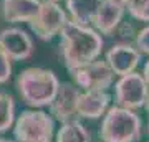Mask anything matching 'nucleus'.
I'll return each mask as SVG.
<instances>
[{
  "label": "nucleus",
  "mask_w": 149,
  "mask_h": 142,
  "mask_svg": "<svg viewBox=\"0 0 149 142\" xmlns=\"http://www.w3.org/2000/svg\"><path fill=\"white\" fill-rule=\"evenodd\" d=\"M61 56L70 73L98 60L103 51V38L95 28L68 20L60 32Z\"/></svg>",
  "instance_id": "obj_1"
},
{
  "label": "nucleus",
  "mask_w": 149,
  "mask_h": 142,
  "mask_svg": "<svg viewBox=\"0 0 149 142\" xmlns=\"http://www.w3.org/2000/svg\"><path fill=\"white\" fill-rule=\"evenodd\" d=\"M60 88V79L52 69L27 68L17 78V91L30 107L50 106Z\"/></svg>",
  "instance_id": "obj_2"
},
{
  "label": "nucleus",
  "mask_w": 149,
  "mask_h": 142,
  "mask_svg": "<svg viewBox=\"0 0 149 142\" xmlns=\"http://www.w3.org/2000/svg\"><path fill=\"white\" fill-rule=\"evenodd\" d=\"M98 136L103 142H138L143 136V121L133 109L116 104L103 116Z\"/></svg>",
  "instance_id": "obj_3"
},
{
  "label": "nucleus",
  "mask_w": 149,
  "mask_h": 142,
  "mask_svg": "<svg viewBox=\"0 0 149 142\" xmlns=\"http://www.w3.org/2000/svg\"><path fill=\"white\" fill-rule=\"evenodd\" d=\"M55 136V119L45 111H23L13 122L17 142H52Z\"/></svg>",
  "instance_id": "obj_4"
},
{
  "label": "nucleus",
  "mask_w": 149,
  "mask_h": 142,
  "mask_svg": "<svg viewBox=\"0 0 149 142\" xmlns=\"http://www.w3.org/2000/svg\"><path fill=\"white\" fill-rule=\"evenodd\" d=\"M66 21H68L66 12L56 2L42 0V3L38 7V12L35 13L32 20L28 21V25L40 40L50 42L56 35H60V32H61V28L65 26Z\"/></svg>",
  "instance_id": "obj_5"
},
{
  "label": "nucleus",
  "mask_w": 149,
  "mask_h": 142,
  "mask_svg": "<svg viewBox=\"0 0 149 142\" xmlns=\"http://www.w3.org/2000/svg\"><path fill=\"white\" fill-rule=\"evenodd\" d=\"M149 86L141 73H133L119 76L114 83V101L118 106L126 109H141L148 99Z\"/></svg>",
  "instance_id": "obj_6"
},
{
  "label": "nucleus",
  "mask_w": 149,
  "mask_h": 142,
  "mask_svg": "<svg viewBox=\"0 0 149 142\" xmlns=\"http://www.w3.org/2000/svg\"><path fill=\"white\" fill-rule=\"evenodd\" d=\"M73 83L83 91H108L113 86L114 73L109 64L103 60H95L91 63L71 71Z\"/></svg>",
  "instance_id": "obj_7"
},
{
  "label": "nucleus",
  "mask_w": 149,
  "mask_h": 142,
  "mask_svg": "<svg viewBox=\"0 0 149 142\" xmlns=\"http://www.w3.org/2000/svg\"><path fill=\"white\" fill-rule=\"evenodd\" d=\"M80 88L74 83H60V88L56 91V96L50 103V114L53 116L55 121L68 122L73 121L76 114V103L80 98Z\"/></svg>",
  "instance_id": "obj_8"
},
{
  "label": "nucleus",
  "mask_w": 149,
  "mask_h": 142,
  "mask_svg": "<svg viewBox=\"0 0 149 142\" xmlns=\"http://www.w3.org/2000/svg\"><path fill=\"white\" fill-rule=\"evenodd\" d=\"M0 48L13 61L28 60L33 55V40L25 30L10 26L0 32Z\"/></svg>",
  "instance_id": "obj_9"
},
{
  "label": "nucleus",
  "mask_w": 149,
  "mask_h": 142,
  "mask_svg": "<svg viewBox=\"0 0 149 142\" xmlns=\"http://www.w3.org/2000/svg\"><path fill=\"white\" fill-rule=\"evenodd\" d=\"M141 55L136 45L131 43H116L109 48L106 53V63L113 69V73L116 76H124V74L133 73L138 68L139 61H141Z\"/></svg>",
  "instance_id": "obj_10"
},
{
  "label": "nucleus",
  "mask_w": 149,
  "mask_h": 142,
  "mask_svg": "<svg viewBox=\"0 0 149 142\" xmlns=\"http://www.w3.org/2000/svg\"><path fill=\"white\" fill-rule=\"evenodd\" d=\"M126 12V5L118 0H103L96 17L93 20V26L101 35H113L123 21V15Z\"/></svg>",
  "instance_id": "obj_11"
},
{
  "label": "nucleus",
  "mask_w": 149,
  "mask_h": 142,
  "mask_svg": "<svg viewBox=\"0 0 149 142\" xmlns=\"http://www.w3.org/2000/svg\"><path fill=\"white\" fill-rule=\"evenodd\" d=\"M111 96L106 91H83L76 103V114L85 119H98L109 109Z\"/></svg>",
  "instance_id": "obj_12"
},
{
  "label": "nucleus",
  "mask_w": 149,
  "mask_h": 142,
  "mask_svg": "<svg viewBox=\"0 0 149 142\" xmlns=\"http://www.w3.org/2000/svg\"><path fill=\"white\" fill-rule=\"evenodd\" d=\"M42 0H2V15L8 23L30 21L38 12Z\"/></svg>",
  "instance_id": "obj_13"
},
{
  "label": "nucleus",
  "mask_w": 149,
  "mask_h": 142,
  "mask_svg": "<svg viewBox=\"0 0 149 142\" xmlns=\"http://www.w3.org/2000/svg\"><path fill=\"white\" fill-rule=\"evenodd\" d=\"M103 0H66V8L71 17V21L90 26L96 17Z\"/></svg>",
  "instance_id": "obj_14"
},
{
  "label": "nucleus",
  "mask_w": 149,
  "mask_h": 142,
  "mask_svg": "<svg viewBox=\"0 0 149 142\" xmlns=\"http://www.w3.org/2000/svg\"><path fill=\"white\" fill-rule=\"evenodd\" d=\"M56 142H91V132L78 119L63 122L56 132Z\"/></svg>",
  "instance_id": "obj_15"
},
{
  "label": "nucleus",
  "mask_w": 149,
  "mask_h": 142,
  "mask_svg": "<svg viewBox=\"0 0 149 142\" xmlns=\"http://www.w3.org/2000/svg\"><path fill=\"white\" fill-rule=\"evenodd\" d=\"M15 122V103L8 93L0 91V134H3Z\"/></svg>",
  "instance_id": "obj_16"
},
{
  "label": "nucleus",
  "mask_w": 149,
  "mask_h": 142,
  "mask_svg": "<svg viewBox=\"0 0 149 142\" xmlns=\"http://www.w3.org/2000/svg\"><path fill=\"white\" fill-rule=\"evenodd\" d=\"M126 10L139 21H149V0H129Z\"/></svg>",
  "instance_id": "obj_17"
},
{
  "label": "nucleus",
  "mask_w": 149,
  "mask_h": 142,
  "mask_svg": "<svg viewBox=\"0 0 149 142\" xmlns=\"http://www.w3.org/2000/svg\"><path fill=\"white\" fill-rule=\"evenodd\" d=\"M12 76V60L0 48V84H5Z\"/></svg>",
  "instance_id": "obj_18"
},
{
  "label": "nucleus",
  "mask_w": 149,
  "mask_h": 142,
  "mask_svg": "<svg viewBox=\"0 0 149 142\" xmlns=\"http://www.w3.org/2000/svg\"><path fill=\"white\" fill-rule=\"evenodd\" d=\"M134 45L141 53L144 55H149V25L144 26L141 32L136 33V38H134Z\"/></svg>",
  "instance_id": "obj_19"
},
{
  "label": "nucleus",
  "mask_w": 149,
  "mask_h": 142,
  "mask_svg": "<svg viewBox=\"0 0 149 142\" xmlns=\"http://www.w3.org/2000/svg\"><path fill=\"white\" fill-rule=\"evenodd\" d=\"M143 78L146 79V83H148V86H149V60L146 61V64H144V69H143Z\"/></svg>",
  "instance_id": "obj_20"
},
{
  "label": "nucleus",
  "mask_w": 149,
  "mask_h": 142,
  "mask_svg": "<svg viewBox=\"0 0 149 142\" xmlns=\"http://www.w3.org/2000/svg\"><path fill=\"white\" fill-rule=\"evenodd\" d=\"M144 107H146V111H148V114H149V94H148V99H146V103H144Z\"/></svg>",
  "instance_id": "obj_21"
},
{
  "label": "nucleus",
  "mask_w": 149,
  "mask_h": 142,
  "mask_svg": "<svg viewBox=\"0 0 149 142\" xmlns=\"http://www.w3.org/2000/svg\"><path fill=\"white\" fill-rule=\"evenodd\" d=\"M118 2H121V3H124V5H128V2H129V0H118Z\"/></svg>",
  "instance_id": "obj_22"
},
{
  "label": "nucleus",
  "mask_w": 149,
  "mask_h": 142,
  "mask_svg": "<svg viewBox=\"0 0 149 142\" xmlns=\"http://www.w3.org/2000/svg\"><path fill=\"white\" fill-rule=\"evenodd\" d=\"M0 142H13V141H8V139H2V137H0Z\"/></svg>",
  "instance_id": "obj_23"
},
{
  "label": "nucleus",
  "mask_w": 149,
  "mask_h": 142,
  "mask_svg": "<svg viewBox=\"0 0 149 142\" xmlns=\"http://www.w3.org/2000/svg\"><path fill=\"white\" fill-rule=\"evenodd\" d=\"M148 134H149V121H148Z\"/></svg>",
  "instance_id": "obj_24"
},
{
  "label": "nucleus",
  "mask_w": 149,
  "mask_h": 142,
  "mask_svg": "<svg viewBox=\"0 0 149 142\" xmlns=\"http://www.w3.org/2000/svg\"><path fill=\"white\" fill-rule=\"evenodd\" d=\"M50 2H58V0H50Z\"/></svg>",
  "instance_id": "obj_25"
},
{
  "label": "nucleus",
  "mask_w": 149,
  "mask_h": 142,
  "mask_svg": "<svg viewBox=\"0 0 149 142\" xmlns=\"http://www.w3.org/2000/svg\"><path fill=\"white\" fill-rule=\"evenodd\" d=\"M13 142H17V141H13Z\"/></svg>",
  "instance_id": "obj_26"
},
{
  "label": "nucleus",
  "mask_w": 149,
  "mask_h": 142,
  "mask_svg": "<svg viewBox=\"0 0 149 142\" xmlns=\"http://www.w3.org/2000/svg\"><path fill=\"white\" fill-rule=\"evenodd\" d=\"M100 142H103V141H100Z\"/></svg>",
  "instance_id": "obj_27"
}]
</instances>
